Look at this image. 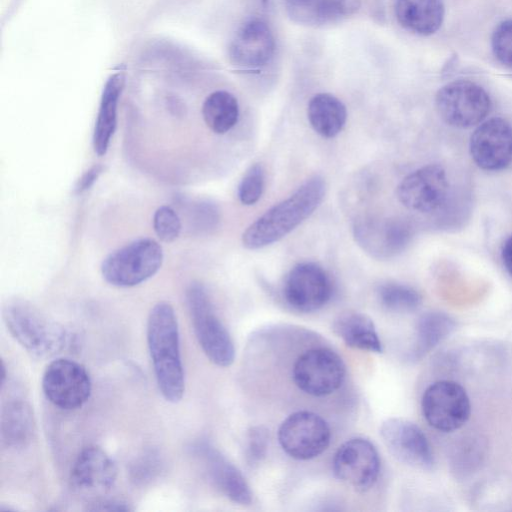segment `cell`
I'll return each instance as SVG.
<instances>
[{
	"label": "cell",
	"instance_id": "cell-1",
	"mask_svg": "<svg viewBox=\"0 0 512 512\" xmlns=\"http://www.w3.org/2000/svg\"><path fill=\"white\" fill-rule=\"evenodd\" d=\"M147 343L158 388L164 399L179 402L185 391L177 317L168 302H159L147 320Z\"/></svg>",
	"mask_w": 512,
	"mask_h": 512
},
{
	"label": "cell",
	"instance_id": "cell-2",
	"mask_svg": "<svg viewBox=\"0 0 512 512\" xmlns=\"http://www.w3.org/2000/svg\"><path fill=\"white\" fill-rule=\"evenodd\" d=\"M326 192L322 177L306 180L288 198L275 204L243 233L242 243L250 250L275 243L307 219L321 204Z\"/></svg>",
	"mask_w": 512,
	"mask_h": 512
},
{
	"label": "cell",
	"instance_id": "cell-3",
	"mask_svg": "<svg viewBox=\"0 0 512 512\" xmlns=\"http://www.w3.org/2000/svg\"><path fill=\"white\" fill-rule=\"evenodd\" d=\"M3 317L13 338L34 357L50 358L67 344L65 328L26 301H9Z\"/></svg>",
	"mask_w": 512,
	"mask_h": 512
},
{
	"label": "cell",
	"instance_id": "cell-4",
	"mask_svg": "<svg viewBox=\"0 0 512 512\" xmlns=\"http://www.w3.org/2000/svg\"><path fill=\"white\" fill-rule=\"evenodd\" d=\"M186 303L193 329L205 355L220 366H230L235 358L232 338L215 313L205 287L192 283L186 291Z\"/></svg>",
	"mask_w": 512,
	"mask_h": 512
},
{
	"label": "cell",
	"instance_id": "cell-5",
	"mask_svg": "<svg viewBox=\"0 0 512 512\" xmlns=\"http://www.w3.org/2000/svg\"><path fill=\"white\" fill-rule=\"evenodd\" d=\"M163 250L150 238L135 240L110 253L102 262L101 273L110 284L132 287L152 277L161 267Z\"/></svg>",
	"mask_w": 512,
	"mask_h": 512
},
{
	"label": "cell",
	"instance_id": "cell-6",
	"mask_svg": "<svg viewBox=\"0 0 512 512\" xmlns=\"http://www.w3.org/2000/svg\"><path fill=\"white\" fill-rule=\"evenodd\" d=\"M435 106L446 124L455 128H470L486 119L491 110V100L477 83L458 80L438 90Z\"/></svg>",
	"mask_w": 512,
	"mask_h": 512
},
{
	"label": "cell",
	"instance_id": "cell-7",
	"mask_svg": "<svg viewBox=\"0 0 512 512\" xmlns=\"http://www.w3.org/2000/svg\"><path fill=\"white\" fill-rule=\"evenodd\" d=\"M346 376L342 358L324 347L306 350L297 357L292 367V378L302 392L323 397L337 391Z\"/></svg>",
	"mask_w": 512,
	"mask_h": 512
},
{
	"label": "cell",
	"instance_id": "cell-8",
	"mask_svg": "<svg viewBox=\"0 0 512 512\" xmlns=\"http://www.w3.org/2000/svg\"><path fill=\"white\" fill-rule=\"evenodd\" d=\"M421 408L428 424L442 432L460 429L471 415L466 390L451 380H439L429 385L423 393Z\"/></svg>",
	"mask_w": 512,
	"mask_h": 512
},
{
	"label": "cell",
	"instance_id": "cell-9",
	"mask_svg": "<svg viewBox=\"0 0 512 512\" xmlns=\"http://www.w3.org/2000/svg\"><path fill=\"white\" fill-rule=\"evenodd\" d=\"M331 431L318 414L301 410L290 414L278 429V441L287 455L296 460H310L329 446Z\"/></svg>",
	"mask_w": 512,
	"mask_h": 512
},
{
	"label": "cell",
	"instance_id": "cell-10",
	"mask_svg": "<svg viewBox=\"0 0 512 512\" xmlns=\"http://www.w3.org/2000/svg\"><path fill=\"white\" fill-rule=\"evenodd\" d=\"M42 389L53 405L73 410L88 401L92 382L83 365L71 359L57 358L48 364L43 373Z\"/></svg>",
	"mask_w": 512,
	"mask_h": 512
},
{
	"label": "cell",
	"instance_id": "cell-11",
	"mask_svg": "<svg viewBox=\"0 0 512 512\" xmlns=\"http://www.w3.org/2000/svg\"><path fill=\"white\" fill-rule=\"evenodd\" d=\"M282 294L286 303L303 313L325 306L333 294V282L327 271L317 263L296 264L285 276Z\"/></svg>",
	"mask_w": 512,
	"mask_h": 512
},
{
	"label": "cell",
	"instance_id": "cell-12",
	"mask_svg": "<svg viewBox=\"0 0 512 512\" xmlns=\"http://www.w3.org/2000/svg\"><path fill=\"white\" fill-rule=\"evenodd\" d=\"M353 235L366 253L384 260L405 250L413 237V227L401 218L364 217L355 222Z\"/></svg>",
	"mask_w": 512,
	"mask_h": 512
},
{
	"label": "cell",
	"instance_id": "cell-13",
	"mask_svg": "<svg viewBox=\"0 0 512 512\" xmlns=\"http://www.w3.org/2000/svg\"><path fill=\"white\" fill-rule=\"evenodd\" d=\"M449 182L445 169L438 164L425 165L408 174L397 187V197L407 209L431 213L447 200Z\"/></svg>",
	"mask_w": 512,
	"mask_h": 512
},
{
	"label": "cell",
	"instance_id": "cell-14",
	"mask_svg": "<svg viewBox=\"0 0 512 512\" xmlns=\"http://www.w3.org/2000/svg\"><path fill=\"white\" fill-rule=\"evenodd\" d=\"M334 476L359 491L371 488L380 472V458L375 446L365 438H352L336 451Z\"/></svg>",
	"mask_w": 512,
	"mask_h": 512
},
{
	"label": "cell",
	"instance_id": "cell-15",
	"mask_svg": "<svg viewBox=\"0 0 512 512\" xmlns=\"http://www.w3.org/2000/svg\"><path fill=\"white\" fill-rule=\"evenodd\" d=\"M388 451L400 462L417 469L434 465L431 445L421 428L404 418L386 419L380 427Z\"/></svg>",
	"mask_w": 512,
	"mask_h": 512
},
{
	"label": "cell",
	"instance_id": "cell-16",
	"mask_svg": "<svg viewBox=\"0 0 512 512\" xmlns=\"http://www.w3.org/2000/svg\"><path fill=\"white\" fill-rule=\"evenodd\" d=\"M469 148L481 169H505L512 163V125L502 117L484 120L472 133Z\"/></svg>",
	"mask_w": 512,
	"mask_h": 512
},
{
	"label": "cell",
	"instance_id": "cell-17",
	"mask_svg": "<svg viewBox=\"0 0 512 512\" xmlns=\"http://www.w3.org/2000/svg\"><path fill=\"white\" fill-rule=\"evenodd\" d=\"M275 52L270 27L260 19H251L235 32L228 48L230 61L241 68L257 69L267 65Z\"/></svg>",
	"mask_w": 512,
	"mask_h": 512
},
{
	"label": "cell",
	"instance_id": "cell-18",
	"mask_svg": "<svg viewBox=\"0 0 512 512\" xmlns=\"http://www.w3.org/2000/svg\"><path fill=\"white\" fill-rule=\"evenodd\" d=\"M213 485L229 500L240 505L252 501V493L240 470L220 451L206 442L192 446Z\"/></svg>",
	"mask_w": 512,
	"mask_h": 512
},
{
	"label": "cell",
	"instance_id": "cell-19",
	"mask_svg": "<svg viewBox=\"0 0 512 512\" xmlns=\"http://www.w3.org/2000/svg\"><path fill=\"white\" fill-rule=\"evenodd\" d=\"M117 467L113 459L100 447L90 445L77 456L71 469V485L83 494H102L116 482Z\"/></svg>",
	"mask_w": 512,
	"mask_h": 512
},
{
	"label": "cell",
	"instance_id": "cell-20",
	"mask_svg": "<svg viewBox=\"0 0 512 512\" xmlns=\"http://www.w3.org/2000/svg\"><path fill=\"white\" fill-rule=\"evenodd\" d=\"M290 18L300 24L324 26L346 18L357 9V0H283Z\"/></svg>",
	"mask_w": 512,
	"mask_h": 512
},
{
	"label": "cell",
	"instance_id": "cell-21",
	"mask_svg": "<svg viewBox=\"0 0 512 512\" xmlns=\"http://www.w3.org/2000/svg\"><path fill=\"white\" fill-rule=\"evenodd\" d=\"M394 10L403 28L422 36L440 28L445 12L443 0H396Z\"/></svg>",
	"mask_w": 512,
	"mask_h": 512
},
{
	"label": "cell",
	"instance_id": "cell-22",
	"mask_svg": "<svg viewBox=\"0 0 512 512\" xmlns=\"http://www.w3.org/2000/svg\"><path fill=\"white\" fill-rule=\"evenodd\" d=\"M124 86V75L115 73L106 81L93 131V147L98 155L108 149L117 124V106Z\"/></svg>",
	"mask_w": 512,
	"mask_h": 512
},
{
	"label": "cell",
	"instance_id": "cell-23",
	"mask_svg": "<svg viewBox=\"0 0 512 512\" xmlns=\"http://www.w3.org/2000/svg\"><path fill=\"white\" fill-rule=\"evenodd\" d=\"M333 330L354 349L382 353L383 347L372 319L364 313L345 311L333 322Z\"/></svg>",
	"mask_w": 512,
	"mask_h": 512
},
{
	"label": "cell",
	"instance_id": "cell-24",
	"mask_svg": "<svg viewBox=\"0 0 512 512\" xmlns=\"http://www.w3.org/2000/svg\"><path fill=\"white\" fill-rule=\"evenodd\" d=\"M34 434V417L30 405L22 399L8 401L2 409L1 438L9 448L27 446Z\"/></svg>",
	"mask_w": 512,
	"mask_h": 512
},
{
	"label": "cell",
	"instance_id": "cell-25",
	"mask_svg": "<svg viewBox=\"0 0 512 512\" xmlns=\"http://www.w3.org/2000/svg\"><path fill=\"white\" fill-rule=\"evenodd\" d=\"M307 116L317 134L333 138L343 129L347 120V110L343 102L334 95L318 93L308 103Z\"/></svg>",
	"mask_w": 512,
	"mask_h": 512
},
{
	"label": "cell",
	"instance_id": "cell-26",
	"mask_svg": "<svg viewBox=\"0 0 512 512\" xmlns=\"http://www.w3.org/2000/svg\"><path fill=\"white\" fill-rule=\"evenodd\" d=\"M455 326L454 319L443 312L430 311L422 314L416 323L415 341L409 352L410 359L423 357L445 339Z\"/></svg>",
	"mask_w": 512,
	"mask_h": 512
},
{
	"label": "cell",
	"instance_id": "cell-27",
	"mask_svg": "<svg viewBox=\"0 0 512 512\" xmlns=\"http://www.w3.org/2000/svg\"><path fill=\"white\" fill-rule=\"evenodd\" d=\"M206 125L217 134H224L235 126L239 118V104L228 91L217 90L209 94L202 106Z\"/></svg>",
	"mask_w": 512,
	"mask_h": 512
},
{
	"label": "cell",
	"instance_id": "cell-28",
	"mask_svg": "<svg viewBox=\"0 0 512 512\" xmlns=\"http://www.w3.org/2000/svg\"><path fill=\"white\" fill-rule=\"evenodd\" d=\"M376 294L380 304L386 310L396 313L413 312L422 303V296L416 289L397 282H385L379 285Z\"/></svg>",
	"mask_w": 512,
	"mask_h": 512
},
{
	"label": "cell",
	"instance_id": "cell-29",
	"mask_svg": "<svg viewBox=\"0 0 512 512\" xmlns=\"http://www.w3.org/2000/svg\"><path fill=\"white\" fill-rule=\"evenodd\" d=\"M265 184L263 167L256 163L249 167L238 186V198L244 205H253L261 197Z\"/></svg>",
	"mask_w": 512,
	"mask_h": 512
},
{
	"label": "cell",
	"instance_id": "cell-30",
	"mask_svg": "<svg viewBox=\"0 0 512 512\" xmlns=\"http://www.w3.org/2000/svg\"><path fill=\"white\" fill-rule=\"evenodd\" d=\"M153 228L162 241L172 242L180 234L181 221L173 208L163 205L153 215Z\"/></svg>",
	"mask_w": 512,
	"mask_h": 512
},
{
	"label": "cell",
	"instance_id": "cell-31",
	"mask_svg": "<svg viewBox=\"0 0 512 512\" xmlns=\"http://www.w3.org/2000/svg\"><path fill=\"white\" fill-rule=\"evenodd\" d=\"M492 50L499 62L512 68V19L501 22L491 38Z\"/></svg>",
	"mask_w": 512,
	"mask_h": 512
},
{
	"label": "cell",
	"instance_id": "cell-32",
	"mask_svg": "<svg viewBox=\"0 0 512 512\" xmlns=\"http://www.w3.org/2000/svg\"><path fill=\"white\" fill-rule=\"evenodd\" d=\"M269 435L262 426L250 428L247 433L245 457L249 465L257 464L261 461L267 451Z\"/></svg>",
	"mask_w": 512,
	"mask_h": 512
},
{
	"label": "cell",
	"instance_id": "cell-33",
	"mask_svg": "<svg viewBox=\"0 0 512 512\" xmlns=\"http://www.w3.org/2000/svg\"><path fill=\"white\" fill-rule=\"evenodd\" d=\"M103 167L99 164L93 165L85 171L75 185V192L82 193L89 189L101 174Z\"/></svg>",
	"mask_w": 512,
	"mask_h": 512
},
{
	"label": "cell",
	"instance_id": "cell-34",
	"mask_svg": "<svg viewBox=\"0 0 512 512\" xmlns=\"http://www.w3.org/2000/svg\"><path fill=\"white\" fill-rule=\"evenodd\" d=\"M93 506L88 508L92 511H130L132 508L128 503L118 500H102L92 504Z\"/></svg>",
	"mask_w": 512,
	"mask_h": 512
},
{
	"label": "cell",
	"instance_id": "cell-35",
	"mask_svg": "<svg viewBox=\"0 0 512 512\" xmlns=\"http://www.w3.org/2000/svg\"><path fill=\"white\" fill-rule=\"evenodd\" d=\"M501 258L506 271L512 277V234L502 244Z\"/></svg>",
	"mask_w": 512,
	"mask_h": 512
},
{
	"label": "cell",
	"instance_id": "cell-36",
	"mask_svg": "<svg viewBox=\"0 0 512 512\" xmlns=\"http://www.w3.org/2000/svg\"><path fill=\"white\" fill-rule=\"evenodd\" d=\"M269 0H261L262 4L263 5H266L268 3Z\"/></svg>",
	"mask_w": 512,
	"mask_h": 512
}]
</instances>
